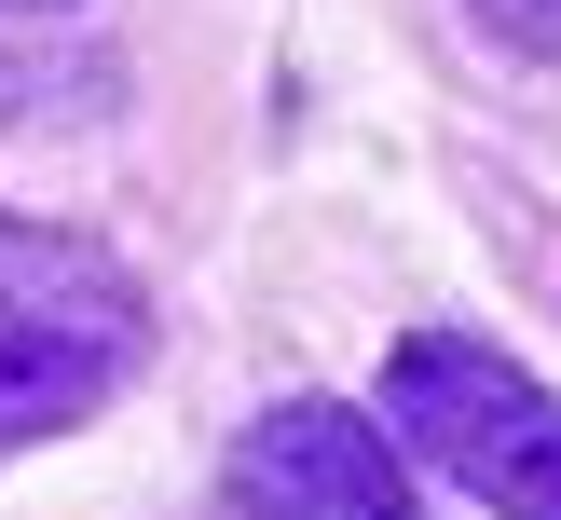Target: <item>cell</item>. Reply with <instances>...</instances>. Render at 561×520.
Here are the masks:
<instances>
[{
    "label": "cell",
    "instance_id": "1",
    "mask_svg": "<svg viewBox=\"0 0 561 520\" xmlns=\"http://www.w3.org/2000/svg\"><path fill=\"white\" fill-rule=\"evenodd\" d=\"M151 356V301L110 246L42 233V219L0 206V452L55 438L82 411H110Z\"/></svg>",
    "mask_w": 561,
    "mask_h": 520
},
{
    "label": "cell",
    "instance_id": "2",
    "mask_svg": "<svg viewBox=\"0 0 561 520\" xmlns=\"http://www.w3.org/2000/svg\"><path fill=\"white\" fill-rule=\"evenodd\" d=\"M383 438H411L493 520H561V397L480 328H411L383 356Z\"/></svg>",
    "mask_w": 561,
    "mask_h": 520
},
{
    "label": "cell",
    "instance_id": "3",
    "mask_svg": "<svg viewBox=\"0 0 561 520\" xmlns=\"http://www.w3.org/2000/svg\"><path fill=\"white\" fill-rule=\"evenodd\" d=\"M233 520H411V465L370 411L274 397L233 438Z\"/></svg>",
    "mask_w": 561,
    "mask_h": 520
},
{
    "label": "cell",
    "instance_id": "4",
    "mask_svg": "<svg viewBox=\"0 0 561 520\" xmlns=\"http://www.w3.org/2000/svg\"><path fill=\"white\" fill-rule=\"evenodd\" d=\"M480 27L520 42V55H561V0H480Z\"/></svg>",
    "mask_w": 561,
    "mask_h": 520
},
{
    "label": "cell",
    "instance_id": "5",
    "mask_svg": "<svg viewBox=\"0 0 561 520\" xmlns=\"http://www.w3.org/2000/svg\"><path fill=\"white\" fill-rule=\"evenodd\" d=\"M0 14H55V0H0Z\"/></svg>",
    "mask_w": 561,
    "mask_h": 520
}]
</instances>
